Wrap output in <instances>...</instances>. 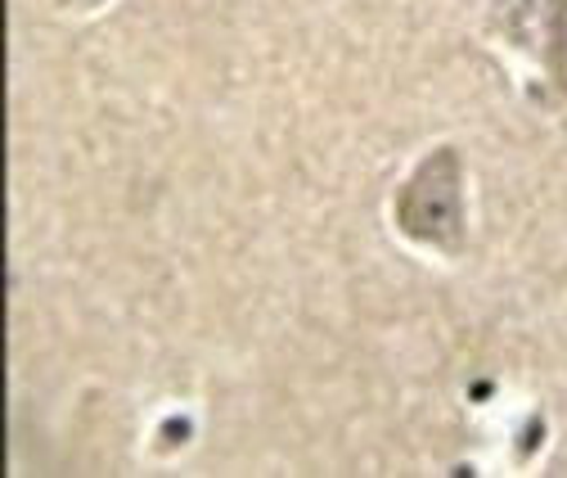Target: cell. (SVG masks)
<instances>
[{"instance_id": "1", "label": "cell", "mask_w": 567, "mask_h": 478, "mask_svg": "<svg viewBox=\"0 0 567 478\" xmlns=\"http://www.w3.org/2000/svg\"><path fill=\"white\" fill-rule=\"evenodd\" d=\"M392 222L410 244L464 253L468 244V213H464V154L455 145H437L423 154L414 172L401 181L392 199Z\"/></svg>"}, {"instance_id": "2", "label": "cell", "mask_w": 567, "mask_h": 478, "mask_svg": "<svg viewBox=\"0 0 567 478\" xmlns=\"http://www.w3.org/2000/svg\"><path fill=\"white\" fill-rule=\"evenodd\" d=\"M509 37L540 59L558 91H567V0H518L509 14Z\"/></svg>"}]
</instances>
